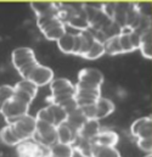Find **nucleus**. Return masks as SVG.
<instances>
[{
	"instance_id": "1",
	"label": "nucleus",
	"mask_w": 152,
	"mask_h": 157,
	"mask_svg": "<svg viewBox=\"0 0 152 157\" xmlns=\"http://www.w3.org/2000/svg\"><path fill=\"white\" fill-rule=\"evenodd\" d=\"M11 59H12V63L15 68L18 71V73L23 79L28 78L29 73L38 65L34 51L31 48H26V46L15 49L12 51Z\"/></svg>"
},
{
	"instance_id": "2",
	"label": "nucleus",
	"mask_w": 152,
	"mask_h": 157,
	"mask_svg": "<svg viewBox=\"0 0 152 157\" xmlns=\"http://www.w3.org/2000/svg\"><path fill=\"white\" fill-rule=\"evenodd\" d=\"M51 95L48 98L49 104L61 105L63 101L76 98V84L67 78H56L50 83Z\"/></svg>"
},
{
	"instance_id": "3",
	"label": "nucleus",
	"mask_w": 152,
	"mask_h": 157,
	"mask_svg": "<svg viewBox=\"0 0 152 157\" xmlns=\"http://www.w3.org/2000/svg\"><path fill=\"white\" fill-rule=\"evenodd\" d=\"M5 121L7 124L12 125L15 133L22 141L32 139L37 130V118L32 117L29 115H26V116L18 118L5 119Z\"/></svg>"
},
{
	"instance_id": "4",
	"label": "nucleus",
	"mask_w": 152,
	"mask_h": 157,
	"mask_svg": "<svg viewBox=\"0 0 152 157\" xmlns=\"http://www.w3.org/2000/svg\"><path fill=\"white\" fill-rule=\"evenodd\" d=\"M32 139L45 147H51L52 145L59 143L57 128L50 123L37 121V130Z\"/></svg>"
},
{
	"instance_id": "5",
	"label": "nucleus",
	"mask_w": 152,
	"mask_h": 157,
	"mask_svg": "<svg viewBox=\"0 0 152 157\" xmlns=\"http://www.w3.org/2000/svg\"><path fill=\"white\" fill-rule=\"evenodd\" d=\"M100 98H101L100 86L84 84L79 82L76 83V100L79 107L96 104Z\"/></svg>"
},
{
	"instance_id": "6",
	"label": "nucleus",
	"mask_w": 152,
	"mask_h": 157,
	"mask_svg": "<svg viewBox=\"0 0 152 157\" xmlns=\"http://www.w3.org/2000/svg\"><path fill=\"white\" fill-rule=\"evenodd\" d=\"M17 156L18 157H48L49 156V147H45L36 143L33 139L22 141L20 145L16 146Z\"/></svg>"
},
{
	"instance_id": "7",
	"label": "nucleus",
	"mask_w": 152,
	"mask_h": 157,
	"mask_svg": "<svg viewBox=\"0 0 152 157\" xmlns=\"http://www.w3.org/2000/svg\"><path fill=\"white\" fill-rule=\"evenodd\" d=\"M130 132L136 140H152V116L138 118L135 122H133Z\"/></svg>"
},
{
	"instance_id": "8",
	"label": "nucleus",
	"mask_w": 152,
	"mask_h": 157,
	"mask_svg": "<svg viewBox=\"0 0 152 157\" xmlns=\"http://www.w3.org/2000/svg\"><path fill=\"white\" fill-rule=\"evenodd\" d=\"M28 110H29V105L25 104L23 101L13 96L9 102L5 104L0 113L5 117V119H11V118H18L28 115Z\"/></svg>"
},
{
	"instance_id": "9",
	"label": "nucleus",
	"mask_w": 152,
	"mask_h": 157,
	"mask_svg": "<svg viewBox=\"0 0 152 157\" xmlns=\"http://www.w3.org/2000/svg\"><path fill=\"white\" fill-rule=\"evenodd\" d=\"M27 79L33 82L37 86H44L46 84H50L54 80V71L50 67L38 63L33 68V71L29 73Z\"/></svg>"
},
{
	"instance_id": "10",
	"label": "nucleus",
	"mask_w": 152,
	"mask_h": 157,
	"mask_svg": "<svg viewBox=\"0 0 152 157\" xmlns=\"http://www.w3.org/2000/svg\"><path fill=\"white\" fill-rule=\"evenodd\" d=\"M31 7L37 15V17L59 16L60 10H61V5L57 2H52V1H33L31 2Z\"/></svg>"
},
{
	"instance_id": "11",
	"label": "nucleus",
	"mask_w": 152,
	"mask_h": 157,
	"mask_svg": "<svg viewBox=\"0 0 152 157\" xmlns=\"http://www.w3.org/2000/svg\"><path fill=\"white\" fill-rule=\"evenodd\" d=\"M104 75L101 73V71H99L97 68L94 67H85L83 70L79 71L78 73V82L79 83H84V84H90V85H95V86H100L104 83Z\"/></svg>"
},
{
	"instance_id": "12",
	"label": "nucleus",
	"mask_w": 152,
	"mask_h": 157,
	"mask_svg": "<svg viewBox=\"0 0 152 157\" xmlns=\"http://www.w3.org/2000/svg\"><path fill=\"white\" fill-rule=\"evenodd\" d=\"M101 132L100 129V123L97 119H88L83 127L79 129L78 132V135L83 139H86V140H90L93 141L97 135L99 133Z\"/></svg>"
},
{
	"instance_id": "13",
	"label": "nucleus",
	"mask_w": 152,
	"mask_h": 157,
	"mask_svg": "<svg viewBox=\"0 0 152 157\" xmlns=\"http://www.w3.org/2000/svg\"><path fill=\"white\" fill-rule=\"evenodd\" d=\"M57 128V138H59V143L61 144H66V145H73L78 139V132L74 129H72L67 123L60 124L56 127Z\"/></svg>"
},
{
	"instance_id": "14",
	"label": "nucleus",
	"mask_w": 152,
	"mask_h": 157,
	"mask_svg": "<svg viewBox=\"0 0 152 157\" xmlns=\"http://www.w3.org/2000/svg\"><path fill=\"white\" fill-rule=\"evenodd\" d=\"M44 34V37L48 40H52V41H59L67 32H66V23L63 21H57L55 23H52L51 26H49L46 29H44L41 32Z\"/></svg>"
},
{
	"instance_id": "15",
	"label": "nucleus",
	"mask_w": 152,
	"mask_h": 157,
	"mask_svg": "<svg viewBox=\"0 0 152 157\" xmlns=\"http://www.w3.org/2000/svg\"><path fill=\"white\" fill-rule=\"evenodd\" d=\"M119 136L113 130H101L99 135L93 140L94 145L100 146H107V147H114L118 144Z\"/></svg>"
},
{
	"instance_id": "16",
	"label": "nucleus",
	"mask_w": 152,
	"mask_h": 157,
	"mask_svg": "<svg viewBox=\"0 0 152 157\" xmlns=\"http://www.w3.org/2000/svg\"><path fill=\"white\" fill-rule=\"evenodd\" d=\"M139 50L145 59L152 60V29L146 28L144 32L140 33L139 41Z\"/></svg>"
},
{
	"instance_id": "17",
	"label": "nucleus",
	"mask_w": 152,
	"mask_h": 157,
	"mask_svg": "<svg viewBox=\"0 0 152 157\" xmlns=\"http://www.w3.org/2000/svg\"><path fill=\"white\" fill-rule=\"evenodd\" d=\"M65 23L72 28L82 31V32L89 31V28H90V22L85 13H73Z\"/></svg>"
},
{
	"instance_id": "18",
	"label": "nucleus",
	"mask_w": 152,
	"mask_h": 157,
	"mask_svg": "<svg viewBox=\"0 0 152 157\" xmlns=\"http://www.w3.org/2000/svg\"><path fill=\"white\" fill-rule=\"evenodd\" d=\"M0 139L4 144L9 145V146H17L22 143V140L17 136V134L15 133L12 125L6 124L1 130H0Z\"/></svg>"
},
{
	"instance_id": "19",
	"label": "nucleus",
	"mask_w": 152,
	"mask_h": 157,
	"mask_svg": "<svg viewBox=\"0 0 152 157\" xmlns=\"http://www.w3.org/2000/svg\"><path fill=\"white\" fill-rule=\"evenodd\" d=\"M72 146L74 151H77L82 157H94V144L90 140L78 136L76 143Z\"/></svg>"
},
{
	"instance_id": "20",
	"label": "nucleus",
	"mask_w": 152,
	"mask_h": 157,
	"mask_svg": "<svg viewBox=\"0 0 152 157\" xmlns=\"http://www.w3.org/2000/svg\"><path fill=\"white\" fill-rule=\"evenodd\" d=\"M74 149L72 145H66L57 143L49 147V156L50 157H74Z\"/></svg>"
},
{
	"instance_id": "21",
	"label": "nucleus",
	"mask_w": 152,
	"mask_h": 157,
	"mask_svg": "<svg viewBox=\"0 0 152 157\" xmlns=\"http://www.w3.org/2000/svg\"><path fill=\"white\" fill-rule=\"evenodd\" d=\"M114 111V104L108 100V99H104L100 98L96 102V119H102V118L110 116Z\"/></svg>"
},
{
	"instance_id": "22",
	"label": "nucleus",
	"mask_w": 152,
	"mask_h": 157,
	"mask_svg": "<svg viewBox=\"0 0 152 157\" xmlns=\"http://www.w3.org/2000/svg\"><path fill=\"white\" fill-rule=\"evenodd\" d=\"M104 46H105V52L108 55H119V54H124L120 41H119V33L108 37L107 39L104 41Z\"/></svg>"
},
{
	"instance_id": "23",
	"label": "nucleus",
	"mask_w": 152,
	"mask_h": 157,
	"mask_svg": "<svg viewBox=\"0 0 152 157\" xmlns=\"http://www.w3.org/2000/svg\"><path fill=\"white\" fill-rule=\"evenodd\" d=\"M104 54H106V52H105L104 43L95 37V39H94V43H93L91 48H90V49H89V51L83 56V59H85V60H96V59L101 57Z\"/></svg>"
},
{
	"instance_id": "24",
	"label": "nucleus",
	"mask_w": 152,
	"mask_h": 157,
	"mask_svg": "<svg viewBox=\"0 0 152 157\" xmlns=\"http://www.w3.org/2000/svg\"><path fill=\"white\" fill-rule=\"evenodd\" d=\"M15 90H18V91H23L26 93L27 95H29L32 99H34L38 94V88L33 82L28 80V79H22L20 80L18 83H16V85L13 86Z\"/></svg>"
},
{
	"instance_id": "25",
	"label": "nucleus",
	"mask_w": 152,
	"mask_h": 157,
	"mask_svg": "<svg viewBox=\"0 0 152 157\" xmlns=\"http://www.w3.org/2000/svg\"><path fill=\"white\" fill-rule=\"evenodd\" d=\"M86 121H88V119L84 116V113L82 112V110L78 109L73 113L68 115V118H67V122H66V123H67L72 129H74L76 132H79V129L83 127V124H84Z\"/></svg>"
},
{
	"instance_id": "26",
	"label": "nucleus",
	"mask_w": 152,
	"mask_h": 157,
	"mask_svg": "<svg viewBox=\"0 0 152 157\" xmlns=\"http://www.w3.org/2000/svg\"><path fill=\"white\" fill-rule=\"evenodd\" d=\"M74 44H76V36L70 34V33H66L61 39L57 41L59 49L63 54H73Z\"/></svg>"
},
{
	"instance_id": "27",
	"label": "nucleus",
	"mask_w": 152,
	"mask_h": 157,
	"mask_svg": "<svg viewBox=\"0 0 152 157\" xmlns=\"http://www.w3.org/2000/svg\"><path fill=\"white\" fill-rule=\"evenodd\" d=\"M49 106H50V109H51V112H52V116H54V119H55V124H56V127L67 122L68 113L63 110L62 106L56 105V104H49Z\"/></svg>"
},
{
	"instance_id": "28",
	"label": "nucleus",
	"mask_w": 152,
	"mask_h": 157,
	"mask_svg": "<svg viewBox=\"0 0 152 157\" xmlns=\"http://www.w3.org/2000/svg\"><path fill=\"white\" fill-rule=\"evenodd\" d=\"M94 157H122L114 147L94 145Z\"/></svg>"
},
{
	"instance_id": "29",
	"label": "nucleus",
	"mask_w": 152,
	"mask_h": 157,
	"mask_svg": "<svg viewBox=\"0 0 152 157\" xmlns=\"http://www.w3.org/2000/svg\"><path fill=\"white\" fill-rule=\"evenodd\" d=\"M15 95V88L11 85H1L0 86V111Z\"/></svg>"
},
{
	"instance_id": "30",
	"label": "nucleus",
	"mask_w": 152,
	"mask_h": 157,
	"mask_svg": "<svg viewBox=\"0 0 152 157\" xmlns=\"http://www.w3.org/2000/svg\"><path fill=\"white\" fill-rule=\"evenodd\" d=\"M37 121H41V122H45V123H50L52 125L56 127L55 124V119H54V116H52V112H51V109L50 106H46L44 109H40L37 113Z\"/></svg>"
},
{
	"instance_id": "31",
	"label": "nucleus",
	"mask_w": 152,
	"mask_h": 157,
	"mask_svg": "<svg viewBox=\"0 0 152 157\" xmlns=\"http://www.w3.org/2000/svg\"><path fill=\"white\" fill-rule=\"evenodd\" d=\"M60 21L59 16H44V17H37V26L39 29L43 32L44 29H46L49 26H51L52 23Z\"/></svg>"
},
{
	"instance_id": "32",
	"label": "nucleus",
	"mask_w": 152,
	"mask_h": 157,
	"mask_svg": "<svg viewBox=\"0 0 152 157\" xmlns=\"http://www.w3.org/2000/svg\"><path fill=\"white\" fill-rule=\"evenodd\" d=\"M135 11L144 16V17H150L152 16V4L151 2H138L134 5Z\"/></svg>"
},
{
	"instance_id": "33",
	"label": "nucleus",
	"mask_w": 152,
	"mask_h": 157,
	"mask_svg": "<svg viewBox=\"0 0 152 157\" xmlns=\"http://www.w3.org/2000/svg\"><path fill=\"white\" fill-rule=\"evenodd\" d=\"M79 109L82 110V112L84 113L86 119H96V104L83 106V107H79Z\"/></svg>"
},
{
	"instance_id": "34",
	"label": "nucleus",
	"mask_w": 152,
	"mask_h": 157,
	"mask_svg": "<svg viewBox=\"0 0 152 157\" xmlns=\"http://www.w3.org/2000/svg\"><path fill=\"white\" fill-rule=\"evenodd\" d=\"M136 144H138V146H139L140 150H142L145 152H152V140L139 139V140H136Z\"/></svg>"
},
{
	"instance_id": "35",
	"label": "nucleus",
	"mask_w": 152,
	"mask_h": 157,
	"mask_svg": "<svg viewBox=\"0 0 152 157\" xmlns=\"http://www.w3.org/2000/svg\"><path fill=\"white\" fill-rule=\"evenodd\" d=\"M16 99H18V100H21V101H23L25 104H27V105H31L32 104V101L34 100V99H32L29 95H27L26 93H23V91H18V90H15V95H13Z\"/></svg>"
},
{
	"instance_id": "36",
	"label": "nucleus",
	"mask_w": 152,
	"mask_h": 157,
	"mask_svg": "<svg viewBox=\"0 0 152 157\" xmlns=\"http://www.w3.org/2000/svg\"><path fill=\"white\" fill-rule=\"evenodd\" d=\"M145 157H152V154H149V155H146Z\"/></svg>"
},
{
	"instance_id": "37",
	"label": "nucleus",
	"mask_w": 152,
	"mask_h": 157,
	"mask_svg": "<svg viewBox=\"0 0 152 157\" xmlns=\"http://www.w3.org/2000/svg\"><path fill=\"white\" fill-rule=\"evenodd\" d=\"M48 157H50V156H48Z\"/></svg>"
}]
</instances>
